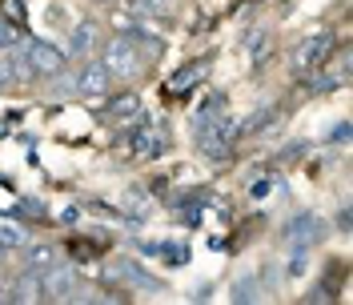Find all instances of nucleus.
I'll use <instances>...</instances> for the list:
<instances>
[{
  "instance_id": "f8f14e48",
  "label": "nucleus",
  "mask_w": 353,
  "mask_h": 305,
  "mask_svg": "<svg viewBox=\"0 0 353 305\" xmlns=\"http://www.w3.org/2000/svg\"><path fill=\"white\" fill-rule=\"evenodd\" d=\"M137 112H141V97L137 92H121V97H112L109 105H105V117L109 121H129Z\"/></svg>"
},
{
  "instance_id": "f3484780",
  "label": "nucleus",
  "mask_w": 353,
  "mask_h": 305,
  "mask_svg": "<svg viewBox=\"0 0 353 305\" xmlns=\"http://www.w3.org/2000/svg\"><path fill=\"white\" fill-rule=\"evenodd\" d=\"M265 48H269V32H265V28H253V32H249V61H253V65H261L265 57H269Z\"/></svg>"
},
{
  "instance_id": "393cba45",
  "label": "nucleus",
  "mask_w": 353,
  "mask_h": 305,
  "mask_svg": "<svg viewBox=\"0 0 353 305\" xmlns=\"http://www.w3.org/2000/svg\"><path fill=\"white\" fill-rule=\"evenodd\" d=\"M0 48H4V21H0Z\"/></svg>"
},
{
  "instance_id": "6ab92c4d",
  "label": "nucleus",
  "mask_w": 353,
  "mask_h": 305,
  "mask_svg": "<svg viewBox=\"0 0 353 305\" xmlns=\"http://www.w3.org/2000/svg\"><path fill=\"white\" fill-rule=\"evenodd\" d=\"M137 8H145V12H153V17H169L176 8V0H137Z\"/></svg>"
},
{
  "instance_id": "9d476101",
  "label": "nucleus",
  "mask_w": 353,
  "mask_h": 305,
  "mask_svg": "<svg viewBox=\"0 0 353 305\" xmlns=\"http://www.w3.org/2000/svg\"><path fill=\"white\" fill-rule=\"evenodd\" d=\"M112 269H117V273H121V277H125L129 285H137V289H149V293H157V289H161V282H157L153 273H149L145 265L129 262V257H121V262L112 265Z\"/></svg>"
},
{
  "instance_id": "b1692460",
  "label": "nucleus",
  "mask_w": 353,
  "mask_h": 305,
  "mask_svg": "<svg viewBox=\"0 0 353 305\" xmlns=\"http://www.w3.org/2000/svg\"><path fill=\"white\" fill-rule=\"evenodd\" d=\"M269 189H273V185H269V177H261V181H257L249 193H253V201H261V197H269Z\"/></svg>"
},
{
  "instance_id": "9b49d317",
  "label": "nucleus",
  "mask_w": 353,
  "mask_h": 305,
  "mask_svg": "<svg viewBox=\"0 0 353 305\" xmlns=\"http://www.w3.org/2000/svg\"><path fill=\"white\" fill-rule=\"evenodd\" d=\"M24 241H28V229H24V221H17V217H0V249H4V253L21 249Z\"/></svg>"
},
{
  "instance_id": "0eeeda50",
  "label": "nucleus",
  "mask_w": 353,
  "mask_h": 305,
  "mask_svg": "<svg viewBox=\"0 0 353 305\" xmlns=\"http://www.w3.org/2000/svg\"><path fill=\"white\" fill-rule=\"evenodd\" d=\"M92 52H101V24L97 21H77L72 24V32H68L65 57L68 61H88Z\"/></svg>"
},
{
  "instance_id": "5701e85b",
  "label": "nucleus",
  "mask_w": 353,
  "mask_h": 305,
  "mask_svg": "<svg viewBox=\"0 0 353 305\" xmlns=\"http://www.w3.org/2000/svg\"><path fill=\"white\" fill-rule=\"evenodd\" d=\"M57 217H61V225H77V221H81V209H77V205H65Z\"/></svg>"
},
{
  "instance_id": "412c9836",
  "label": "nucleus",
  "mask_w": 353,
  "mask_h": 305,
  "mask_svg": "<svg viewBox=\"0 0 353 305\" xmlns=\"http://www.w3.org/2000/svg\"><path fill=\"white\" fill-rule=\"evenodd\" d=\"M12 85H17V81H12V68H8V57L0 52V92H4V88H12Z\"/></svg>"
},
{
  "instance_id": "20e7f679",
  "label": "nucleus",
  "mask_w": 353,
  "mask_h": 305,
  "mask_svg": "<svg viewBox=\"0 0 353 305\" xmlns=\"http://www.w3.org/2000/svg\"><path fill=\"white\" fill-rule=\"evenodd\" d=\"M325 233V221L317 217V213H293V217L281 225V237L289 241V249H309V245H317Z\"/></svg>"
},
{
  "instance_id": "7ed1b4c3",
  "label": "nucleus",
  "mask_w": 353,
  "mask_h": 305,
  "mask_svg": "<svg viewBox=\"0 0 353 305\" xmlns=\"http://www.w3.org/2000/svg\"><path fill=\"white\" fill-rule=\"evenodd\" d=\"M24 57H28V65L37 77H61L68 65L65 48H57L52 41H41V37H32V41H24Z\"/></svg>"
},
{
  "instance_id": "39448f33",
  "label": "nucleus",
  "mask_w": 353,
  "mask_h": 305,
  "mask_svg": "<svg viewBox=\"0 0 353 305\" xmlns=\"http://www.w3.org/2000/svg\"><path fill=\"white\" fill-rule=\"evenodd\" d=\"M125 145H129V152L137 157V161H153V157H161V152L169 149V132L145 121V125H137V129L129 132Z\"/></svg>"
},
{
  "instance_id": "4468645a",
  "label": "nucleus",
  "mask_w": 353,
  "mask_h": 305,
  "mask_svg": "<svg viewBox=\"0 0 353 305\" xmlns=\"http://www.w3.org/2000/svg\"><path fill=\"white\" fill-rule=\"evenodd\" d=\"M21 249H24V265H28V269H48V265L57 262V249H52V245H44V241H37V245H28V241H24Z\"/></svg>"
},
{
  "instance_id": "ddd939ff",
  "label": "nucleus",
  "mask_w": 353,
  "mask_h": 305,
  "mask_svg": "<svg viewBox=\"0 0 353 305\" xmlns=\"http://www.w3.org/2000/svg\"><path fill=\"white\" fill-rule=\"evenodd\" d=\"M125 205H129L137 217H153V209H157V201L149 189H141V185H129L125 189Z\"/></svg>"
},
{
  "instance_id": "aec40b11",
  "label": "nucleus",
  "mask_w": 353,
  "mask_h": 305,
  "mask_svg": "<svg viewBox=\"0 0 353 305\" xmlns=\"http://www.w3.org/2000/svg\"><path fill=\"white\" fill-rule=\"evenodd\" d=\"M273 117H277V105H265V109H257V112H253V121L245 125V132H253V129H265V125H269Z\"/></svg>"
},
{
  "instance_id": "dca6fc26",
  "label": "nucleus",
  "mask_w": 353,
  "mask_h": 305,
  "mask_svg": "<svg viewBox=\"0 0 353 305\" xmlns=\"http://www.w3.org/2000/svg\"><path fill=\"white\" fill-rule=\"evenodd\" d=\"M309 273V249H289V262H285V277H305Z\"/></svg>"
},
{
  "instance_id": "f257e3e1",
  "label": "nucleus",
  "mask_w": 353,
  "mask_h": 305,
  "mask_svg": "<svg viewBox=\"0 0 353 305\" xmlns=\"http://www.w3.org/2000/svg\"><path fill=\"white\" fill-rule=\"evenodd\" d=\"M105 68H109L112 77H121V81H132V77L141 72V41L117 32V37L105 44Z\"/></svg>"
},
{
  "instance_id": "f03ea898",
  "label": "nucleus",
  "mask_w": 353,
  "mask_h": 305,
  "mask_svg": "<svg viewBox=\"0 0 353 305\" xmlns=\"http://www.w3.org/2000/svg\"><path fill=\"white\" fill-rule=\"evenodd\" d=\"M330 57H333V37L330 32H313V37H305L289 52V68L293 72H313L317 65H325Z\"/></svg>"
},
{
  "instance_id": "4be33fe9",
  "label": "nucleus",
  "mask_w": 353,
  "mask_h": 305,
  "mask_svg": "<svg viewBox=\"0 0 353 305\" xmlns=\"http://www.w3.org/2000/svg\"><path fill=\"white\" fill-rule=\"evenodd\" d=\"M325 141H333V145H345V141H350V125H345V121H341V125H333V132L325 137Z\"/></svg>"
},
{
  "instance_id": "2eb2a0df",
  "label": "nucleus",
  "mask_w": 353,
  "mask_h": 305,
  "mask_svg": "<svg viewBox=\"0 0 353 305\" xmlns=\"http://www.w3.org/2000/svg\"><path fill=\"white\" fill-rule=\"evenodd\" d=\"M229 297H233V302H241V305H253V302H261V285H257L253 273H241L237 285L229 289Z\"/></svg>"
},
{
  "instance_id": "a211bd4d",
  "label": "nucleus",
  "mask_w": 353,
  "mask_h": 305,
  "mask_svg": "<svg viewBox=\"0 0 353 305\" xmlns=\"http://www.w3.org/2000/svg\"><path fill=\"white\" fill-rule=\"evenodd\" d=\"M0 12L8 17V24H24L28 12H24V0H0Z\"/></svg>"
},
{
  "instance_id": "423d86ee",
  "label": "nucleus",
  "mask_w": 353,
  "mask_h": 305,
  "mask_svg": "<svg viewBox=\"0 0 353 305\" xmlns=\"http://www.w3.org/2000/svg\"><path fill=\"white\" fill-rule=\"evenodd\" d=\"M41 282H44V297H52V302H68V297H77V282H81V273L72 269V265H48L41 269Z\"/></svg>"
},
{
  "instance_id": "1a4fd4ad",
  "label": "nucleus",
  "mask_w": 353,
  "mask_h": 305,
  "mask_svg": "<svg viewBox=\"0 0 353 305\" xmlns=\"http://www.w3.org/2000/svg\"><path fill=\"white\" fill-rule=\"evenodd\" d=\"M4 297H8V302H41L44 297V282H41V269H28V265H24V273L21 277H17V285H12V289H4Z\"/></svg>"
},
{
  "instance_id": "6e6552de",
  "label": "nucleus",
  "mask_w": 353,
  "mask_h": 305,
  "mask_svg": "<svg viewBox=\"0 0 353 305\" xmlns=\"http://www.w3.org/2000/svg\"><path fill=\"white\" fill-rule=\"evenodd\" d=\"M112 88V72L105 68V61H85L81 72H77V92L88 97V101H97V97H109Z\"/></svg>"
}]
</instances>
